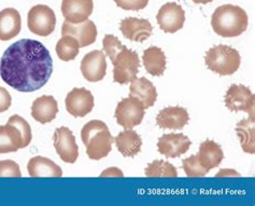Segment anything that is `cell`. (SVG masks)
<instances>
[{
    "mask_svg": "<svg viewBox=\"0 0 255 206\" xmlns=\"http://www.w3.org/2000/svg\"><path fill=\"white\" fill-rule=\"evenodd\" d=\"M192 1H193L194 3H203V4H206V3L212 2L213 0H192Z\"/></svg>",
    "mask_w": 255,
    "mask_h": 206,
    "instance_id": "35",
    "label": "cell"
},
{
    "mask_svg": "<svg viewBox=\"0 0 255 206\" xmlns=\"http://www.w3.org/2000/svg\"><path fill=\"white\" fill-rule=\"evenodd\" d=\"M56 16L50 6L37 4L29 10L27 15L28 29L37 36L48 37L55 29Z\"/></svg>",
    "mask_w": 255,
    "mask_h": 206,
    "instance_id": "6",
    "label": "cell"
},
{
    "mask_svg": "<svg viewBox=\"0 0 255 206\" xmlns=\"http://www.w3.org/2000/svg\"><path fill=\"white\" fill-rule=\"evenodd\" d=\"M142 62L146 71L154 77H159L166 69V55L158 46H150L142 55Z\"/></svg>",
    "mask_w": 255,
    "mask_h": 206,
    "instance_id": "25",
    "label": "cell"
},
{
    "mask_svg": "<svg viewBox=\"0 0 255 206\" xmlns=\"http://www.w3.org/2000/svg\"><path fill=\"white\" fill-rule=\"evenodd\" d=\"M9 123L11 124H14L16 128L21 131L23 138H24V144H25V147H27V146L30 144L31 142V138H32V134H31V128L29 123L25 120L24 118H22L21 116L18 115H13L9 120Z\"/></svg>",
    "mask_w": 255,
    "mask_h": 206,
    "instance_id": "30",
    "label": "cell"
},
{
    "mask_svg": "<svg viewBox=\"0 0 255 206\" xmlns=\"http://www.w3.org/2000/svg\"><path fill=\"white\" fill-rule=\"evenodd\" d=\"M81 72L87 81H102L107 74V61L104 52L95 50L85 54L81 62Z\"/></svg>",
    "mask_w": 255,
    "mask_h": 206,
    "instance_id": "12",
    "label": "cell"
},
{
    "mask_svg": "<svg viewBox=\"0 0 255 206\" xmlns=\"http://www.w3.org/2000/svg\"><path fill=\"white\" fill-rule=\"evenodd\" d=\"M192 142L190 138L181 133H170L159 137L157 149L159 154L166 158H178L186 154L190 149Z\"/></svg>",
    "mask_w": 255,
    "mask_h": 206,
    "instance_id": "13",
    "label": "cell"
},
{
    "mask_svg": "<svg viewBox=\"0 0 255 206\" xmlns=\"http://www.w3.org/2000/svg\"><path fill=\"white\" fill-rule=\"evenodd\" d=\"M27 170L31 177H62L63 171L55 162L44 157H33L28 164Z\"/></svg>",
    "mask_w": 255,
    "mask_h": 206,
    "instance_id": "24",
    "label": "cell"
},
{
    "mask_svg": "<svg viewBox=\"0 0 255 206\" xmlns=\"http://www.w3.org/2000/svg\"><path fill=\"white\" fill-rule=\"evenodd\" d=\"M197 158L200 164L210 172L212 169L218 168L223 161L224 152L219 144L211 139H207L201 143Z\"/></svg>",
    "mask_w": 255,
    "mask_h": 206,
    "instance_id": "22",
    "label": "cell"
},
{
    "mask_svg": "<svg viewBox=\"0 0 255 206\" xmlns=\"http://www.w3.org/2000/svg\"><path fill=\"white\" fill-rule=\"evenodd\" d=\"M52 72L53 59L49 50L32 39H22L11 44L0 61V77L18 92L41 89Z\"/></svg>",
    "mask_w": 255,
    "mask_h": 206,
    "instance_id": "1",
    "label": "cell"
},
{
    "mask_svg": "<svg viewBox=\"0 0 255 206\" xmlns=\"http://www.w3.org/2000/svg\"><path fill=\"white\" fill-rule=\"evenodd\" d=\"M119 8L127 11H139L144 9L149 0H114Z\"/></svg>",
    "mask_w": 255,
    "mask_h": 206,
    "instance_id": "33",
    "label": "cell"
},
{
    "mask_svg": "<svg viewBox=\"0 0 255 206\" xmlns=\"http://www.w3.org/2000/svg\"><path fill=\"white\" fill-rule=\"evenodd\" d=\"M62 35L76 38L80 48H85L96 41L97 27L91 19H86L83 23L79 24H72L65 21L62 27Z\"/></svg>",
    "mask_w": 255,
    "mask_h": 206,
    "instance_id": "14",
    "label": "cell"
},
{
    "mask_svg": "<svg viewBox=\"0 0 255 206\" xmlns=\"http://www.w3.org/2000/svg\"><path fill=\"white\" fill-rule=\"evenodd\" d=\"M189 121V112L179 106L166 107L160 110L156 117V124L164 130H182Z\"/></svg>",
    "mask_w": 255,
    "mask_h": 206,
    "instance_id": "17",
    "label": "cell"
},
{
    "mask_svg": "<svg viewBox=\"0 0 255 206\" xmlns=\"http://www.w3.org/2000/svg\"><path fill=\"white\" fill-rule=\"evenodd\" d=\"M114 117L118 124L124 129H133L142 122L144 107L138 99L130 96L126 97L118 104Z\"/></svg>",
    "mask_w": 255,
    "mask_h": 206,
    "instance_id": "7",
    "label": "cell"
},
{
    "mask_svg": "<svg viewBox=\"0 0 255 206\" xmlns=\"http://www.w3.org/2000/svg\"><path fill=\"white\" fill-rule=\"evenodd\" d=\"M114 142L117 144L118 150L124 157L133 158L137 156L142 147L141 137L138 135L136 131L132 129H126L121 132L120 134L114 138Z\"/></svg>",
    "mask_w": 255,
    "mask_h": 206,
    "instance_id": "23",
    "label": "cell"
},
{
    "mask_svg": "<svg viewBox=\"0 0 255 206\" xmlns=\"http://www.w3.org/2000/svg\"><path fill=\"white\" fill-rule=\"evenodd\" d=\"M113 81L127 84L135 80L140 68V59L136 51L129 50L126 45L112 59Z\"/></svg>",
    "mask_w": 255,
    "mask_h": 206,
    "instance_id": "5",
    "label": "cell"
},
{
    "mask_svg": "<svg viewBox=\"0 0 255 206\" xmlns=\"http://www.w3.org/2000/svg\"><path fill=\"white\" fill-rule=\"evenodd\" d=\"M82 142L86 154L91 160H100L110 154L114 138L104 121L92 120L87 122L81 131Z\"/></svg>",
    "mask_w": 255,
    "mask_h": 206,
    "instance_id": "3",
    "label": "cell"
},
{
    "mask_svg": "<svg viewBox=\"0 0 255 206\" xmlns=\"http://www.w3.org/2000/svg\"><path fill=\"white\" fill-rule=\"evenodd\" d=\"M254 117H251L247 120H243L237 123L236 132L240 138V144L243 150L247 154L254 155L255 143H254Z\"/></svg>",
    "mask_w": 255,
    "mask_h": 206,
    "instance_id": "26",
    "label": "cell"
},
{
    "mask_svg": "<svg viewBox=\"0 0 255 206\" xmlns=\"http://www.w3.org/2000/svg\"><path fill=\"white\" fill-rule=\"evenodd\" d=\"M159 28L166 34H173L183 27L185 12L177 2H167L159 9L156 15Z\"/></svg>",
    "mask_w": 255,
    "mask_h": 206,
    "instance_id": "9",
    "label": "cell"
},
{
    "mask_svg": "<svg viewBox=\"0 0 255 206\" xmlns=\"http://www.w3.org/2000/svg\"><path fill=\"white\" fill-rule=\"evenodd\" d=\"M66 109L73 117H85L94 108V96L84 88H75L65 99Z\"/></svg>",
    "mask_w": 255,
    "mask_h": 206,
    "instance_id": "11",
    "label": "cell"
},
{
    "mask_svg": "<svg viewBox=\"0 0 255 206\" xmlns=\"http://www.w3.org/2000/svg\"><path fill=\"white\" fill-rule=\"evenodd\" d=\"M183 170L189 177H201L206 176L209 171H207L203 165L200 164L197 156H191L182 161Z\"/></svg>",
    "mask_w": 255,
    "mask_h": 206,
    "instance_id": "29",
    "label": "cell"
},
{
    "mask_svg": "<svg viewBox=\"0 0 255 206\" xmlns=\"http://www.w3.org/2000/svg\"><path fill=\"white\" fill-rule=\"evenodd\" d=\"M254 94L245 85L233 84L225 95L226 107L233 112L245 111L254 117Z\"/></svg>",
    "mask_w": 255,
    "mask_h": 206,
    "instance_id": "8",
    "label": "cell"
},
{
    "mask_svg": "<svg viewBox=\"0 0 255 206\" xmlns=\"http://www.w3.org/2000/svg\"><path fill=\"white\" fill-rule=\"evenodd\" d=\"M12 98L10 93L2 86H0V112H4L10 108Z\"/></svg>",
    "mask_w": 255,
    "mask_h": 206,
    "instance_id": "34",
    "label": "cell"
},
{
    "mask_svg": "<svg viewBox=\"0 0 255 206\" xmlns=\"http://www.w3.org/2000/svg\"><path fill=\"white\" fill-rule=\"evenodd\" d=\"M21 169L12 160L0 161V177H21Z\"/></svg>",
    "mask_w": 255,
    "mask_h": 206,
    "instance_id": "32",
    "label": "cell"
},
{
    "mask_svg": "<svg viewBox=\"0 0 255 206\" xmlns=\"http://www.w3.org/2000/svg\"><path fill=\"white\" fill-rule=\"evenodd\" d=\"M93 0H63L62 13L67 22L83 23L93 13Z\"/></svg>",
    "mask_w": 255,
    "mask_h": 206,
    "instance_id": "16",
    "label": "cell"
},
{
    "mask_svg": "<svg viewBox=\"0 0 255 206\" xmlns=\"http://www.w3.org/2000/svg\"><path fill=\"white\" fill-rule=\"evenodd\" d=\"M21 28L22 18L16 9L6 8L0 11V40H11L19 34Z\"/></svg>",
    "mask_w": 255,
    "mask_h": 206,
    "instance_id": "18",
    "label": "cell"
},
{
    "mask_svg": "<svg viewBox=\"0 0 255 206\" xmlns=\"http://www.w3.org/2000/svg\"><path fill=\"white\" fill-rule=\"evenodd\" d=\"M205 62L208 69L220 76H231L236 72L241 63L239 52L226 44L214 45L206 53Z\"/></svg>",
    "mask_w": 255,
    "mask_h": 206,
    "instance_id": "4",
    "label": "cell"
},
{
    "mask_svg": "<svg viewBox=\"0 0 255 206\" xmlns=\"http://www.w3.org/2000/svg\"><path fill=\"white\" fill-rule=\"evenodd\" d=\"M145 176L147 177H177L178 173L174 166L163 160H155L150 163L145 169Z\"/></svg>",
    "mask_w": 255,
    "mask_h": 206,
    "instance_id": "28",
    "label": "cell"
},
{
    "mask_svg": "<svg viewBox=\"0 0 255 206\" xmlns=\"http://www.w3.org/2000/svg\"><path fill=\"white\" fill-rule=\"evenodd\" d=\"M58 105L56 99L51 95L40 96L31 106V117L39 123H50L57 116Z\"/></svg>",
    "mask_w": 255,
    "mask_h": 206,
    "instance_id": "19",
    "label": "cell"
},
{
    "mask_svg": "<svg viewBox=\"0 0 255 206\" xmlns=\"http://www.w3.org/2000/svg\"><path fill=\"white\" fill-rule=\"evenodd\" d=\"M130 97L138 99L144 109L150 108L157 99V91L154 84L146 78H136L130 84Z\"/></svg>",
    "mask_w": 255,
    "mask_h": 206,
    "instance_id": "21",
    "label": "cell"
},
{
    "mask_svg": "<svg viewBox=\"0 0 255 206\" xmlns=\"http://www.w3.org/2000/svg\"><path fill=\"white\" fill-rule=\"evenodd\" d=\"M120 29L126 39L136 42H143L152 35L153 26L149 19L126 17L121 21Z\"/></svg>",
    "mask_w": 255,
    "mask_h": 206,
    "instance_id": "15",
    "label": "cell"
},
{
    "mask_svg": "<svg viewBox=\"0 0 255 206\" xmlns=\"http://www.w3.org/2000/svg\"><path fill=\"white\" fill-rule=\"evenodd\" d=\"M249 18L238 5L224 4L216 9L211 16V26L217 35L224 38L238 37L247 30Z\"/></svg>",
    "mask_w": 255,
    "mask_h": 206,
    "instance_id": "2",
    "label": "cell"
},
{
    "mask_svg": "<svg viewBox=\"0 0 255 206\" xmlns=\"http://www.w3.org/2000/svg\"><path fill=\"white\" fill-rule=\"evenodd\" d=\"M23 148L26 147L21 131L9 122L5 125H0V154L15 152Z\"/></svg>",
    "mask_w": 255,
    "mask_h": 206,
    "instance_id": "20",
    "label": "cell"
},
{
    "mask_svg": "<svg viewBox=\"0 0 255 206\" xmlns=\"http://www.w3.org/2000/svg\"><path fill=\"white\" fill-rule=\"evenodd\" d=\"M54 147L59 158L66 163H75L79 157V147L71 130L66 126L54 132Z\"/></svg>",
    "mask_w": 255,
    "mask_h": 206,
    "instance_id": "10",
    "label": "cell"
},
{
    "mask_svg": "<svg viewBox=\"0 0 255 206\" xmlns=\"http://www.w3.org/2000/svg\"><path fill=\"white\" fill-rule=\"evenodd\" d=\"M122 42H121L119 39L113 36V35H106L104 37L103 40V46H104V51L106 52L107 56H108L111 61L116 57V55L121 51V49L123 48Z\"/></svg>",
    "mask_w": 255,
    "mask_h": 206,
    "instance_id": "31",
    "label": "cell"
},
{
    "mask_svg": "<svg viewBox=\"0 0 255 206\" xmlns=\"http://www.w3.org/2000/svg\"><path fill=\"white\" fill-rule=\"evenodd\" d=\"M80 45L76 38L71 36H63L56 44V54L60 61H73L79 54Z\"/></svg>",
    "mask_w": 255,
    "mask_h": 206,
    "instance_id": "27",
    "label": "cell"
}]
</instances>
